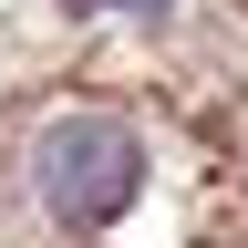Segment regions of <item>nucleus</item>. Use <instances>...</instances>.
<instances>
[{
	"label": "nucleus",
	"mask_w": 248,
	"mask_h": 248,
	"mask_svg": "<svg viewBox=\"0 0 248 248\" xmlns=\"http://www.w3.org/2000/svg\"><path fill=\"white\" fill-rule=\"evenodd\" d=\"M145 186V145L124 114H52L31 135V197L52 228H114Z\"/></svg>",
	"instance_id": "nucleus-1"
},
{
	"label": "nucleus",
	"mask_w": 248,
	"mask_h": 248,
	"mask_svg": "<svg viewBox=\"0 0 248 248\" xmlns=\"http://www.w3.org/2000/svg\"><path fill=\"white\" fill-rule=\"evenodd\" d=\"M73 11H145V0H73Z\"/></svg>",
	"instance_id": "nucleus-2"
}]
</instances>
